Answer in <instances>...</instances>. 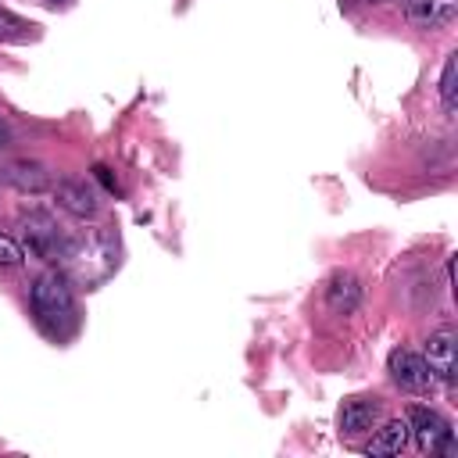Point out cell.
<instances>
[{
	"label": "cell",
	"mask_w": 458,
	"mask_h": 458,
	"mask_svg": "<svg viewBox=\"0 0 458 458\" xmlns=\"http://www.w3.org/2000/svg\"><path fill=\"white\" fill-rule=\"evenodd\" d=\"M61 272L75 283H100L114 272L118 258H114V240L104 233V229H86V233H75L68 236L64 243V254H61Z\"/></svg>",
	"instance_id": "6da1fadb"
},
{
	"label": "cell",
	"mask_w": 458,
	"mask_h": 458,
	"mask_svg": "<svg viewBox=\"0 0 458 458\" xmlns=\"http://www.w3.org/2000/svg\"><path fill=\"white\" fill-rule=\"evenodd\" d=\"M32 308L39 315V322L50 329V333H68L75 326V293L68 286V276L61 268H47L36 276L32 290Z\"/></svg>",
	"instance_id": "7a4b0ae2"
},
{
	"label": "cell",
	"mask_w": 458,
	"mask_h": 458,
	"mask_svg": "<svg viewBox=\"0 0 458 458\" xmlns=\"http://www.w3.org/2000/svg\"><path fill=\"white\" fill-rule=\"evenodd\" d=\"M408 429H411L419 451H426V454H444V458H454V454H458L454 429H451V422H447L440 411L422 408V404L408 408Z\"/></svg>",
	"instance_id": "3957f363"
},
{
	"label": "cell",
	"mask_w": 458,
	"mask_h": 458,
	"mask_svg": "<svg viewBox=\"0 0 458 458\" xmlns=\"http://www.w3.org/2000/svg\"><path fill=\"white\" fill-rule=\"evenodd\" d=\"M21 233H25V247L29 254L43 258V261H61L68 233H61V225L47 215V211H29L21 215Z\"/></svg>",
	"instance_id": "277c9868"
},
{
	"label": "cell",
	"mask_w": 458,
	"mask_h": 458,
	"mask_svg": "<svg viewBox=\"0 0 458 458\" xmlns=\"http://www.w3.org/2000/svg\"><path fill=\"white\" fill-rule=\"evenodd\" d=\"M422 361L433 372V379L454 383V376H458V336H454V329L444 326V329L429 333L426 351H422Z\"/></svg>",
	"instance_id": "5b68a950"
},
{
	"label": "cell",
	"mask_w": 458,
	"mask_h": 458,
	"mask_svg": "<svg viewBox=\"0 0 458 458\" xmlns=\"http://www.w3.org/2000/svg\"><path fill=\"white\" fill-rule=\"evenodd\" d=\"M386 369H390V379L401 386V390H411V394H426L433 386V372L426 369L422 354L408 351V347H394L390 358H386Z\"/></svg>",
	"instance_id": "8992f818"
},
{
	"label": "cell",
	"mask_w": 458,
	"mask_h": 458,
	"mask_svg": "<svg viewBox=\"0 0 458 458\" xmlns=\"http://www.w3.org/2000/svg\"><path fill=\"white\" fill-rule=\"evenodd\" d=\"M458 14V0H404V18L415 29H440Z\"/></svg>",
	"instance_id": "52a82bcc"
},
{
	"label": "cell",
	"mask_w": 458,
	"mask_h": 458,
	"mask_svg": "<svg viewBox=\"0 0 458 458\" xmlns=\"http://www.w3.org/2000/svg\"><path fill=\"white\" fill-rule=\"evenodd\" d=\"M54 197H57V204H61L68 215H75V218H89V215L97 211L93 190H89L86 182H79V179H61V182L54 186Z\"/></svg>",
	"instance_id": "ba28073f"
},
{
	"label": "cell",
	"mask_w": 458,
	"mask_h": 458,
	"mask_svg": "<svg viewBox=\"0 0 458 458\" xmlns=\"http://www.w3.org/2000/svg\"><path fill=\"white\" fill-rule=\"evenodd\" d=\"M411 440V429H408V419H390L383 429H376V437L365 444V454L372 458H383V454H401Z\"/></svg>",
	"instance_id": "9c48e42d"
},
{
	"label": "cell",
	"mask_w": 458,
	"mask_h": 458,
	"mask_svg": "<svg viewBox=\"0 0 458 458\" xmlns=\"http://www.w3.org/2000/svg\"><path fill=\"white\" fill-rule=\"evenodd\" d=\"M326 301H329V308H333L336 315H351V311L361 304V283H358V276L336 272V276L329 279V286H326Z\"/></svg>",
	"instance_id": "30bf717a"
},
{
	"label": "cell",
	"mask_w": 458,
	"mask_h": 458,
	"mask_svg": "<svg viewBox=\"0 0 458 458\" xmlns=\"http://www.w3.org/2000/svg\"><path fill=\"white\" fill-rule=\"evenodd\" d=\"M376 419H379V404H376V401H369V397H351V401H344V408H340V433H347V437L365 433V429L376 426Z\"/></svg>",
	"instance_id": "8fae6325"
},
{
	"label": "cell",
	"mask_w": 458,
	"mask_h": 458,
	"mask_svg": "<svg viewBox=\"0 0 458 458\" xmlns=\"http://www.w3.org/2000/svg\"><path fill=\"white\" fill-rule=\"evenodd\" d=\"M7 182H14L18 190H29V193H39L50 186V175L39 161H14V165H7Z\"/></svg>",
	"instance_id": "7c38bea8"
},
{
	"label": "cell",
	"mask_w": 458,
	"mask_h": 458,
	"mask_svg": "<svg viewBox=\"0 0 458 458\" xmlns=\"http://www.w3.org/2000/svg\"><path fill=\"white\" fill-rule=\"evenodd\" d=\"M32 39H36V25L0 7V43H32Z\"/></svg>",
	"instance_id": "4fadbf2b"
},
{
	"label": "cell",
	"mask_w": 458,
	"mask_h": 458,
	"mask_svg": "<svg viewBox=\"0 0 458 458\" xmlns=\"http://www.w3.org/2000/svg\"><path fill=\"white\" fill-rule=\"evenodd\" d=\"M440 100H444V111L454 114V107H458V54H447V61H444V72H440Z\"/></svg>",
	"instance_id": "5bb4252c"
},
{
	"label": "cell",
	"mask_w": 458,
	"mask_h": 458,
	"mask_svg": "<svg viewBox=\"0 0 458 458\" xmlns=\"http://www.w3.org/2000/svg\"><path fill=\"white\" fill-rule=\"evenodd\" d=\"M21 258H25L21 243L11 240L7 233H0V265H21Z\"/></svg>",
	"instance_id": "9a60e30c"
},
{
	"label": "cell",
	"mask_w": 458,
	"mask_h": 458,
	"mask_svg": "<svg viewBox=\"0 0 458 458\" xmlns=\"http://www.w3.org/2000/svg\"><path fill=\"white\" fill-rule=\"evenodd\" d=\"M93 175H97V179H100V182H104L111 193H118V182H114V175H111L104 165H93Z\"/></svg>",
	"instance_id": "2e32d148"
},
{
	"label": "cell",
	"mask_w": 458,
	"mask_h": 458,
	"mask_svg": "<svg viewBox=\"0 0 458 458\" xmlns=\"http://www.w3.org/2000/svg\"><path fill=\"white\" fill-rule=\"evenodd\" d=\"M7 140H11V132H7V125H4V122H0V147H4V143H7Z\"/></svg>",
	"instance_id": "e0dca14e"
},
{
	"label": "cell",
	"mask_w": 458,
	"mask_h": 458,
	"mask_svg": "<svg viewBox=\"0 0 458 458\" xmlns=\"http://www.w3.org/2000/svg\"><path fill=\"white\" fill-rule=\"evenodd\" d=\"M361 4H372V0H361Z\"/></svg>",
	"instance_id": "ac0fdd59"
}]
</instances>
